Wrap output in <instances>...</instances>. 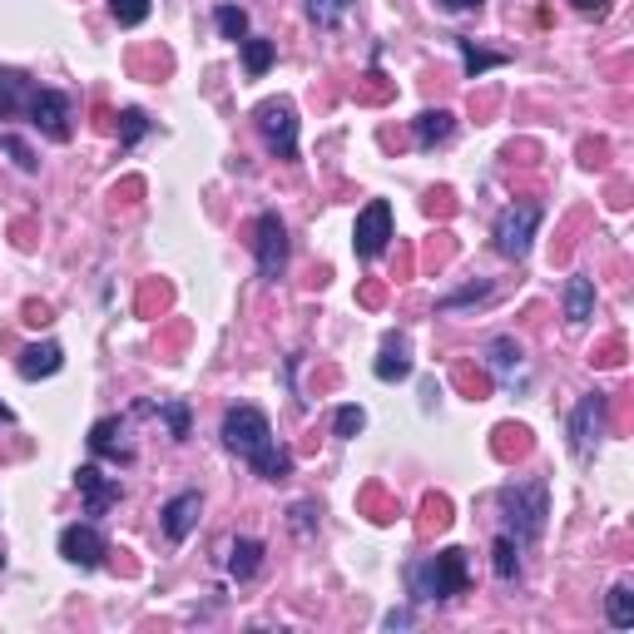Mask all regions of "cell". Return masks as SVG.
Returning a JSON list of instances; mask_svg holds the SVG:
<instances>
[{
  "instance_id": "obj_29",
  "label": "cell",
  "mask_w": 634,
  "mask_h": 634,
  "mask_svg": "<svg viewBox=\"0 0 634 634\" xmlns=\"http://www.w3.org/2000/svg\"><path fill=\"white\" fill-rule=\"evenodd\" d=\"M149 0H109V15H115V25H124V31H134V25L149 21Z\"/></svg>"
},
{
  "instance_id": "obj_30",
  "label": "cell",
  "mask_w": 634,
  "mask_h": 634,
  "mask_svg": "<svg viewBox=\"0 0 634 634\" xmlns=\"http://www.w3.org/2000/svg\"><path fill=\"white\" fill-rule=\"evenodd\" d=\"M362 427H367V411L362 407H352V402H347V407H337V417H333V436L337 441H352Z\"/></svg>"
},
{
  "instance_id": "obj_38",
  "label": "cell",
  "mask_w": 634,
  "mask_h": 634,
  "mask_svg": "<svg viewBox=\"0 0 634 634\" xmlns=\"http://www.w3.org/2000/svg\"><path fill=\"white\" fill-rule=\"evenodd\" d=\"M0 570H5V550H0Z\"/></svg>"
},
{
  "instance_id": "obj_15",
  "label": "cell",
  "mask_w": 634,
  "mask_h": 634,
  "mask_svg": "<svg viewBox=\"0 0 634 634\" xmlns=\"http://www.w3.org/2000/svg\"><path fill=\"white\" fill-rule=\"evenodd\" d=\"M372 376L376 382H407L411 376V343L407 333H387L382 337V352L372 362Z\"/></svg>"
},
{
  "instance_id": "obj_21",
  "label": "cell",
  "mask_w": 634,
  "mask_h": 634,
  "mask_svg": "<svg viewBox=\"0 0 634 634\" xmlns=\"http://www.w3.org/2000/svg\"><path fill=\"white\" fill-rule=\"evenodd\" d=\"M491 570H495V581L501 585H516L521 581V546L511 536H495V546H491Z\"/></svg>"
},
{
  "instance_id": "obj_11",
  "label": "cell",
  "mask_w": 634,
  "mask_h": 634,
  "mask_svg": "<svg viewBox=\"0 0 634 634\" xmlns=\"http://www.w3.org/2000/svg\"><path fill=\"white\" fill-rule=\"evenodd\" d=\"M481 357L501 387H526V347H521L516 337H491V343L481 347Z\"/></svg>"
},
{
  "instance_id": "obj_25",
  "label": "cell",
  "mask_w": 634,
  "mask_h": 634,
  "mask_svg": "<svg viewBox=\"0 0 634 634\" xmlns=\"http://www.w3.org/2000/svg\"><path fill=\"white\" fill-rule=\"evenodd\" d=\"M154 411H159V421L169 427V436H174V441H189V436H194V411H189V402H183V397L159 402Z\"/></svg>"
},
{
  "instance_id": "obj_20",
  "label": "cell",
  "mask_w": 634,
  "mask_h": 634,
  "mask_svg": "<svg viewBox=\"0 0 634 634\" xmlns=\"http://www.w3.org/2000/svg\"><path fill=\"white\" fill-rule=\"evenodd\" d=\"M31 95H35V80H25L21 70H0V119L25 115Z\"/></svg>"
},
{
  "instance_id": "obj_31",
  "label": "cell",
  "mask_w": 634,
  "mask_h": 634,
  "mask_svg": "<svg viewBox=\"0 0 634 634\" xmlns=\"http://www.w3.org/2000/svg\"><path fill=\"white\" fill-rule=\"evenodd\" d=\"M0 149H5V154H11V159H15V169H25V174H35V169H40L35 149L21 140V134H0Z\"/></svg>"
},
{
  "instance_id": "obj_26",
  "label": "cell",
  "mask_w": 634,
  "mask_h": 634,
  "mask_svg": "<svg viewBox=\"0 0 634 634\" xmlns=\"http://www.w3.org/2000/svg\"><path fill=\"white\" fill-rule=\"evenodd\" d=\"M347 11H352V0H308V21L318 31H337L347 21Z\"/></svg>"
},
{
  "instance_id": "obj_24",
  "label": "cell",
  "mask_w": 634,
  "mask_h": 634,
  "mask_svg": "<svg viewBox=\"0 0 634 634\" xmlns=\"http://www.w3.org/2000/svg\"><path fill=\"white\" fill-rule=\"evenodd\" d=\"M605 620H610L614 630H634V590H630V581L610 585V595H605Z\"/></svg>"
},
{
  "instance_id": "obj_33",
  "label": "cell",
  "mask_w": 634,
  "mask_h": 634,
  "mask_svg": "<svg viewBox=\"0 0 634 634\" xmlns=\"http://www.w3.org/2000/svg\"><path fill=\"white\" fill-rule=\"evenodd\" d=\"M481 298H491V283H471V288L452 292V298H441L436 308H441V312H456V308H466V302H481Z\"/></svg>"
},
{
  "instance_id": "obj_1",
  "label": "cell",
  "mask_w": 634,
  "mask_h": 634,
  "mask_svg": "<svg viewBox=\"0 0 634 634\" xmlns=\"http://www.w3.org/2000/svg\"><path fill=\"white\" fill-rule=\"evenodd\" d=\"M218 436H224V446L238 456V462H248L253 471L263 476V481H288L292 476V456L278 446V436H273V421L263 417L259 407H228L224 421H218Z\"/></svg>"
},
{
  "instance_id": "obj_13",
  "label": "cell",
  "mask_w": 634,
  "mask_h": 634,
  "mask_svg": "<svg viewBox=\"0 0 634 634\" xmlns=\"http://www.w3.org/2000/svg\"><path fill=\"white\" fill-rule=\"evenodd\" d=\"M199 516H204V495H199V491H179V495H169V501H164L159 526H164V536L179 546V540L194 536Z\"/></svg>"
},
{
  "instance_id": "obj_17",
  "label": "cell",
  "mask_w": 634,
  "mask_h": 634,
  "mask_svg": "<svg viewBox=\"0 0 634 634\" xmlns=\"http://www.w3.org/2000/svg\"><path fill=\"white\" fill-rule=\"evenodd\" d=\"M411 134H417V149H436V144H446L456 134V115L452 109H421L411 119Z\"/></svg>"
},
{
  "instance_id": "obj_37",
  "label": "cell",
  "mask_w": 634,
  "mask_h": 634,
  "mask_svg": "<svg viewBox=\"0 0 634 634\" xmlns=\"http://www.w3.org/2000/svg\"><path fill=\"white\" fill-rule=\"evenodd\" d=\"M0 421H15V411H11V407H5V402H0Z\"/></svg>"
},
{
  "instance_id": "obj_4",
  "label": "cell",
  "mask_w": 634,
  "mask_h": 634,
  "mask_svg": "<svg viewBox=\"0 0 634 634\" xmlns=\"http://www.w3.org/2000/svg\"><path fill=\"white\" fill-rule=\"evenodd\" d=\"M540 218H546V208H540L536 199H516V204H505L501 214H495V228H491L495 253L511 259V263H521L530 253V243H536Z\"/></svg>"
},
{
  "instance_id": "obj_3",
  "label": "cell",
  "mask_w": 634,
  "mask_h": 634,
  "mask_svg": "<svg viewBox=\"0 0 634 634\" xmlns=\"http://www.w3.org/2000/svg\"><path fill=\"white\" fill-rule=\"evenodd\" d=\"M471 585V560L462 546H446L436 555H421L407 565V590L417 605H446L456 595H466Z\"/></svg>"
},
{
  "instance_id": "obj_22",
  "label": "cell",
  "mask_w": 634,
  "mask_h": 634,
  "mask_svg": "<svg viewBox=\"0 0 634 634\" xmlns=\"http://www.w3.org/2000/svg\"><path fill=\"white\" fill-rule=\"evenodd\" d=\"M456 50H462V65H466V75H486V70H501L511 55H501V50H481L476 40H466V35H456Z\"/></svg>"
},
{
  "instance_id": "obj_34",
  "label": "cell",
  "mask_w": 634,
  "mask_h": 634,
  "mask_svg": "<svg viewBox=\"0 0 634 634\" xmlns=\"http://www.w3.org/2000/svg\"><path fill=\"white\" fill-rule=\"evenodd\" d=\"M436 5H441L446 15H466V11H481L486 0H436Z\"/></svg>"
},
{
  "instance_id": "obj_27",
  "label": "cell",
  "mask_w": 634,
  "mask_h": 634,
  "mask_svg": "<svg viewBox=\"0 0 634 634\" xmlns=\"http://www.w3.org/2000/svg\"><path fill=\"white\" fill-rule=\"evenodd\" d=\"M149 130H154V124H149L144 109H124V115H119V149H134Z\"/></svg>"
},
{
  "instance_id": "obj_9",
  "label": "cell",
  "mask_w": 634,
  "mask_h": 634,
  "mask_svg": "<svg viewBox=\"0 0 634 634\" xmlns=\"http://www.w3.org/2000/svg\"><path fill=\"white\" fill-rule=\"evenodd\" d=\"M387 243H392V204L387 199H372L352 224V253L362 263H372V259L387 253Z\"/></svg>"
},
{
  "instance_id": "obj_14",
  "label": "cell",
  "mask_w": 634,
  "mask_h": 634,
  "mask_svg": "<svg viewBox=\"0 0 634 634\" xmlns=\"http://www.w3.org/2000/svg\"><path fill=\"white\" fill-rule=\"evenodd\" d=\"M75 486H80V495H85V516H105L109 505H119V495H124V486H119L115 476L99 471L95 462L80 466V471H75Z\"/></svg>"
},
{
  "instance_id": "obj_5",
  "label": "cell",
  "mask_w": 634,
  "mask_h": 634,
  "mask_svg": "<svg viewBox=\"0 0 634 634\" xmlns=\"http://www.w3.org/2000/svg\"><path fill=\"white\" fill-rule=\"evenodd\" d=\"M253 124H259L273 159L298 164V109H292V99H283V95L263 99V105L253 109Z\"/></svg>"
},
{
  "instance_id": "obj_28",
  "label": "cell",
  "mask_w": 634,
  "mask_h": 634,
  "mask_svg": "<svg viewBox=\"0 0 634 634\" xmlns=\"http://www.w3.org/2000/svg\"><path fill=\"white\" fill-rule=\"evenodd\" d=\"M214 25H218V35H224V40H243V35H248V11H243V5H218V11H214Z\"/></svg>"
},
{
  "instance_id": "obj_10",
  "label": "cell",
  "mask_w": 634,
  "mask_h": 634,
  "mask_svg": "<svg viewBox=\"0 0 634 634\" xmlns=\"http://www.w3.org/2000/svg\"><path fill=\"white\" fill-rule=\"evenodd\" d=\"M60 555L80 570H99L105 555H109V546H105V536H99L95 521H75V526L60 530Z\"/></svg>"
},
{
  "instance_id": "obj_36",
  "label": "cell",
  "mask_w": 634,
  "mask_h": 634,
  "mask_svg": "<svg viewBox=\"0 0 634 634\" xmlns=\"http://www.w3.org/2000/svg\"><path fill=\"white\" fill-rule=\"evenodd\" d=\"M570 5H575L581 15H605V11H610V0H570Z\"/></svg>"
},
{
  "instance_id": "obj_16",
  "label": "cell",
  "mask_w": 634,
  "mask_h": 634,
  "mask_svg": "<svg viewBox=\"0 0 634 634\" xmlns=\"http://www.w3.org/2000/svg\"><path fill=\"white\" fill-rule=\"evenodd\" d=\"M65 367V347L60 343H31L21 357H15V372L25 376V382H40V376H55Z\"/></svg>"
},
{
  "instance_id": "obj_19",
  "label": "cell",
  "mask_w": 634,
  "mask_h": 634,
  "mask_svg": "<svg viewBox=\"0 0 634 634\" xmlns=\"http://www.w3.org/2000/svg\"><path fill=\"white\" fill-rule=\"evenodd\" d=\"M259 570H263V540H253V536L228 540V575L234 581H253Z\"/></svg>"
},
{
  "instance_id": "obj_32",
  "label": "cell",
  "mask_w": 634,
  "mask_h": 634,
  "mask_svg": "<svg viewBox=\"0 0 634 634\" xmlns=\"http://www.w3.org/2000/svg\"><path fill=\"white\" fill-rule=\"evenodd\" d=\"M288 526L298 530L302 540H308L312 530H318V505H312V501H298V505H292V511H288Z\"/></svg>"
},
{
  "instance_id": "obj_8",
  "label": "cell",
  "mask_w": 634,
  "mask_h": 634,
  "mask_svg": "<svg viewBox=\"0 0 634 634\" xmlns=\"http://www.w3.org/2000/svg\"><path fill=\"white\" fill-rule=\"evenodd\" d=\"M253 259H259V278L278 283L288 273V228L273 208H263L259 224H253Z\"/></svg>"
},
{
  "instance_id": "obj_2",
  "label": "cell",
  "mask_w": 634,
  "mask_h": 634,
  "mask_svg": "<svg viewBox=\"0 0 634 634\" xmlns=\"http://www.w3.org/2000/svg\"><path fill=\"white\" fill-rule=\"evenodd\" d=\"M495 505H501V530L516 540L521 550L536 546L546 536V516H550V486L546 476H530V481H505L495 491Z\"/></svg>"
},
{
  "instance_id": "obj_12",
  "label": "cell",
  "mask_w": 634,
  "mask_h": 634,
  "mask_svg": "<svg viewBox=\"0 0 634 634\" xmlns=\"http://www.w3.org/2000/svg\"><path fill=\"white\" fill-rule=\"evenodd\" d=\"M85 441H89V456H95V462L134 466V446H130V436H124V421L119 417H99Z\"/></svg>"
},
{
  "instance_id": "obj_7",
  "label": "cell",
  "mask_w": 634,
  "mask_h": 634,
  "mask_svg": "<svg viewBox=\"0 0 634 634\" xmlns=\"http://www.w3.org/2000/svg\"><path fill=\"white\" fill-rule=\"evenodd\" d=\"M25 119L55 144H70V134H75V105H70V95H60V89L35 85L31 105H25Z\"/></svg>"
},
{
  "instance_id": "obj_6",
  "label": "cell",
  "mask_w": 634,
  "mask_h": 634,
  "mask_svg": "<svg viewBox=\"0 0 634 634\" xmlns=\"http://www.w3.org/2000/svg\"><path fill=\"white\" fill-rule=\"evenodd\" d=\"M605 427H610V397L605 392H585L575 402V411H570V452L581 456V462H590L600 452Z\"/></svg>"
},
{
  "instance_id": "obj_23",
  "label": "cell",
  "mask_w": 634,
  "mask_h": 634,
  "mask_svg": "<svg viewBox=\"0 0 634 634\" xmlns=\"http://www.w3.org/2000/svg\"><path fill=\"white\" fill-rule=\"evenodd\" d=\"M238 50H243V70L253 80L259 75H268V65H273V55H278V45L268 40V35H243V40H238Z\"/></svg>"
},
{
  "instance_id": "obj_35",
  "label": "cell",
  "mask_w": 634,
  "mask_h": 634,
  "mask_svg": "<svg viewBox=\"0 0 634 634\" xmlns=\"http://www.w3.org/2000/svg\"><path fill=\"white\" fill-rule=\"evenodd\" d=\"M411 620H417L411 610H387V614H382V630H407Z\"/></svg>"
},
{
  "instance_id": "obj_18",
  "label": "cell",
  "mask_w": 634,
  "mask_h": 634,
  "mask_svg": "<svg viewBox=\"0 0 634 634\" xmlns=\"http://www.w3.org/2000/svg\"><path fill=\"white\" fill-rule=\"evenodd\" d=\"M595 318V283L585 273L565 278V323L570 327H585Z\"/></svg>"
}]
</instances>
